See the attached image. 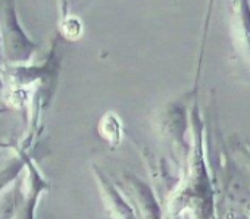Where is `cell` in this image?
Wrapping results in <instances>:
<instances>
[{"instance_id":"3957f363","label":"cell","mask_w":250,"mask_h":219,"mask_svg":"<svg viewBox=\"0 0 250 219\" xmlns=\"http://www.w3.org/2000/svg\"><path fill=\"white\" fill-rule=\"evenodd\" d=\"M121 185L139 219H161V210L153 191L137 175L125 172Z\"/></svg>"},{"instance_id":"277c9868","label":"cell","mask_w":250,"mask_h":219,"mask_svg":"<svg viewBox=\"0 0 250 219\" xmlns=\"http://www.w3.org/2000/svg\"><path fill=\"white\" fill-rule=\"evenodd\" d=\"M30 156L27 153H17L0 160V194H3L15 181L21 177L25 169Z\"/></svg>"},{"instance_id":"7a4b0ae2","label":"cell","mask_w":250,"mask_h":219,"mask_svg":"<svg viewBox=\"0 0 250 219\" xmlns=\"http://www.w3.org/2000/svg\"><path fill=\"white\" fill-rule=\"evenodd\" d=\"M91 174L99 187L103 207L110 219H139L130 200L118 190V185L99 166L91 165Z\"/></svg>"},{"instance_id":"6da1fadb","label":"cell","mask_w":250,"mask_h":219,"mask_svg":"<svg viewBox=\"0 0 250 219\" xmlns=\"http://www.w3.org/2000/svg\"><path fill=\"white\" fill-rule=\"evenodd\" d=\"M50 190V182L44 178L37 165L28 159L24 172L11 188L5 204L6 219H37V206L43 194Z\"/></svg>"}]
</instances>
